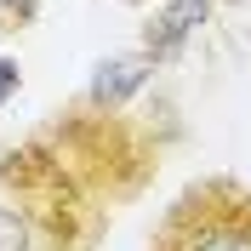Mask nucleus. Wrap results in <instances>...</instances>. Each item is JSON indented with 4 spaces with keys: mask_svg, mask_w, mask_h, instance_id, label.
<instances>
[{
    "mask_svg": "<svg viewBox=\"0 0 251 251\" xmlns=\"http://www.w3.org/2000/svg\"><path fill=\"white\" fill-rule=\"evenodd\" d=\"M154 251H251V194L228 177L188 188L172 205Z\"/></svg>",
    "mask_w": 251,
    "mask_h": 251,
    "instance_id": "f257e3e1",
    "label": "nucleus"
},
{
    "mask_svg": "<svg viewBox=\"0 0 251 251\" xmlns=\"http://www.w3.org/2000/svg\"><path fill=\"white\" fill-rule=\"evenodd\" d=\"M160 63L149 57V51H120V57H103L97 63L92 86H86V103L92 109H120V103H131V92H143L149 86V75H154Z\"/></svg>",
    "mask_w": 251,
    "mask_h": 251,
    "instance_id": "f03ea898",
    "label": "nucleus"
},
{
    "mask_svg": "<svg viewBox=\"0 0 251 251\" xmlns=\"http://www.w3.org/2000/svg\"><path fill=\"white\" fill-rule=\"evenodd\" d=\"M205 17H211V0H166V6L154 12V23H149V34H143V51H149L154 63L183 57L188 34L200 29Z\"/></svg>",
    "mask_w": 251,
    "mask_h": 251,
    "instance_id": "7ed1b4c3",
    "label": "nucleus"
},
{
    "mask_svg": "<svg viewBox=\"0 0 251 251\" xmlns=\"http://www.w3.org/2000/svg\"><path fill=\"white\" fill-rule=\"evenodd\" d=\"M23 246H29V223L12 205H0V251H23Z\"/></svg>",
    "mask_w": 251,
    "mask_h": 251,
    "instance_id": "20e7f679",
    "label": "nucleus"
},
{
    "mask_svg": "<svg viewBox=\"0 0 251 251\" xmlns=\"http://www.w3.org/2000/svg\"><path fill=\"white\" fill-rule=\"evenodd\" d=\"M23 86V69H17V57H0V103Z\"/></svg>",
    "mask_w": 251,
    "mask_h": 251,
    "instance_id": "39448f33",
    "label": "nucleus"
},
{
    "mask_svg": "<svg viewBox=\"0 0 251 251\" xmlns=\"http://www.w3.org/2000/svg\"><path fill=\"white\" fill-rule=\"evenodd\" d=\"M126 6H149V0H126Z\"/></svg>",
    "mask_w": 251,
    "mask_h": 251,
    "instance_id": "423d86ee",
    "label": "nucleus"
},
{
    "mask_svg": "<svg viewBox=\"0 0 251 251\" xmlns=\"http://www.w3.org/2000/svg\"><path fill=\"white\" fill-rule=\"evenodd\" d=\"M228 6H251V0H228Z\"/></svg>",
    "mask_w": 251,
    "mask_h": 251,
    "instance_id": "0eeeda50",
    "label": "nucleus"
}]
</instances>
